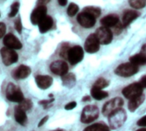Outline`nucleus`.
Here are the masks:
<instances>
[{
  "label": "nucleus",
  "instance_id": "nucleus-1",
  "mask_svg": "<svg viewBox=\"0 0 146 131\" xmlns=\"http://www.w3.org/2000/svg\"><path fill=\"white\" fill-rule=\"evenodd\" d=\"M126 121V112L124 109H119L108 117L109 126L112 129L119 128Z\"/></svg>",
  "mask_w": 146,
  "mask_h": 131
},
{
  "label": "nucleus",
  "instance_id": "nucleus-2",
  "mask_svg": "<svg viewBox=\"0 0 146 131\" xmlns=\"http://www.w3.org/2000/svg\"><path fill=\"white\" fill-rule=\"evenodd\" d=\"M99 117V110L96 105H87L84 108L81 115V122L83 123H90L96 120Z\"/></svg>",
  "mask_w": 146,
  "mask_h": 131
},
{
  "label": "nucleus",
  "instance_id": "nucleus-3",
  "mask_svg": "<svg viewBox=\"0 0 146 131\" xmlns=\"http://www.w3.org/2000/svg\"><path fill=\"white\" fill-rule=\"evenodd\" d=\"M138 71V66H136L131 63H122L115 69L114 72L117 76L122 77H130L134 76Z\"/></svg>",
  "mask_w": 146,
  "mask_h": 131
},
{
  "label": "nucleus",
  "instance_id": "nucleus-4",
  "mask_svg": "<svg viewBox=\"0 0 146 131\" xmlns=\"http://www.w3.org/2000/svg\"><path fill=\"white\" fill-rule=\"evenodd\" d=\"M6 98L12 102L21 103L24 100V96L21 89L14 83H9L6 88Z\"/></svg>",
  "mask_w": 146,
  "mask_h": 131
},
{
  "label": "nucleus",
  "instance_id": "nucleus-5",
  "mask_svg": "<svg viewBox=\"0 0 146 131\" xmlns=\"http://www.w3.org/2000/svg\"><path fill=\"white\" fill-rule=\"evenodd\" d=\"M124 101L121 98L117 97L108 101L102 107V114L106 117H109L114 111L121 109Z\"/></svg>",
  "mask_w": 146,
  "mask_h": 131
},
{
  "label": "nucleus",
  "instance_id": "nucleus-6",
  "mask_svg": "<svg viewBox=\"0 0 146 131\" xmlns=\"http://www.w3.org/2000/svg\"><path fill=\"white\" fill-rule=\"evenodd\" d=\"M84 58V49L80 45H74L69 49L67 59L70 64L75 65L80 63Z\"/></svg>",
  "mask_w": 146,
  "mask_h": 131
},
{
  "label": "nucleus",
  "instance_id": "nucleus-7",
  "mask_svg": "<svg viewBox=\"0 0 146 131\" xmlns=\"http://www.w3.org/2000/svg\"><path fill=\"white\" fill-rule=\"evenodd\" d=\"M143 88L139 84V82H135L125 87L122 90V94L125 96V98L128 99H131L135 97H137L143 94Z\"/></svg>",
  "mask_w": 146,
  "mask_h": 131
},
{
  "label": "nucleus",
  "instance_id": "nucleus-8",
  "mask_svg": "<svg viewBox=\"0 0 146 131\" xmlns=\"http://www.w3.org/2000/svg\"><path fill=\"white\" fill-rule=\"evenodd\" d=\"M0 53H1L3 63L6 66H10V65L17 63L18 60V54L13 49L3 47L0 51Z\"/></svg>",
  "mask_w": 146,
  "mask_h": 131
},
{
  "label": "nucleus",
  "instance_id": "nucleus-9",
  "mask_svg": "<svg viewBox=\"0 0 146 131\" xmlns=\"http://www.w3.org/2000/svg\"><path fill=\"white\" fill-rule=\"evenodd\" d=\"M95 34L96 35L100 44L102 45H108L113 39V33L108 28L101 27L96 29Z\"/></svg>",
  "mask_w": 146,
  "mask_h": 131
},
{
  "label": "nucleus",
  "instance_id": "nucleus-10",
  "mask_svg": "<svg viewBox=\"0 0 146 131\" xmlns=\"http://www.w3.org/2000/svg\"><path fill=\"white\" fill-rule=\"evenodd\" d=\"M69 70L68 64L63 61V60H58V61H54L50 64V70L58 76H64L67 74Z\"/></svg>",
  "mask_w": 146,
  "mask_h": 131
},
{
  "label": "nucleus",
  "instance_id": "nucleus-11",
  "mask_svg": "<svg viewBox=\"0 0 146 131\" xmlns=\"http://www.w3.org/2000/svg\"><path fill=\"white\" fill-rule=\"evenodd\" d=\"M100 49V42L95 34L88 36L84 43V50L88 53L97 52Z\"/></svg>",
  "mask_w": 146,
  "mask_h": 131
},
{
  "label": "nucleus",
  "instance_id": "nucleus-12",
  "mask_svg": "<svg viewBox=\"0 0 146 131\" xmlns=\"http://www.w3.org/2000/svg\"><path fill=\"white\" fill-rule=\"evenodd\" d=\"M47 9L46 6H37L30 16V21L34 25H38L40 21L46 16Z\"/></svg>",
  "mask_w": 146,
  "mask_h": 131
},
{
  "label": "nucleus",
  "instance_id": "nucleus-13",
  "mask_svg": "<svg viewBox=\"0 0 146 131\" xmlns=\"http://www.w3.org/2000/svg\"><path fill=\"white\" fill-rule=\"evenodd\" d=\"M78 22L83 28H90L95 26L96 21V17L92 16L91 15L85 12H81L78 16Z\"/></svg>",
  "mask_w": 146,
  "mask_h": 131
},
{
  "label": "nucleus",
  "instance_id": "nucleus-14",
  "mask_svg": "<svg viewBox=\"0 0 146 131\" xmlns=\"http://www.w3.org/2000/svg\"><path fill=\"white\" fill-rule=\"evenodd\" d=\"M3 43L5 45V47L13 49V50H19L22 49L23 44L21 41L12 34H8L5 36L3 39Z\"/></svg>",
  "mask_w": 146,
  "mask_h": 131
},
{
  "label": "nucleus",
  "instance_id": "nucleus-15",
  "mask_svg": "<svg viewBox=\"0 0 146 131\" xmlns=\"http://www.w3.org/2000/svg\"><path fill=\"white\" fill-rule=\"evenodd\" d=\"M31 73V69L27 65H20L13 72V77L17 80L27 78Z\"/></svg>",
  "mask_w": 146,
  "mask_h": 131
},
{
  "label": "nucleus",
  "instance_id": "nucleus-16",
  "mask_svg": "<svg viewBox=\"0 0 146 131\" xmlns=\"http://www.w3.org/2000/svg\"><path fill=\"white\" fill-rule=\"evenodd\" d=\"M119 23V16L114 14L108 15L101 20V24L105 28H114Z\"/></svg>",
  "mask_w": 146,
  "mask_h": 131
},
{
  "label": "nucleus",
  "instance_id": "nucleus-17",
  "mask_svg": "<svg viewBox=\"0 0 146 131\" xmlns=\"http://www.w3.org/2000/svg\"><path fill=\"white\" fill-rule=\"evenodd\" d=\"M35 82L40 89H47L52 84V78L49 76H37L35 77Z\"/></svg>",
  "mask_w": 146,
  "mask_h": 131
},
{
  "label": "nucleus",
  "instance_id": "nucleus-18",
  "mask_svg": "<svg viewBox=\"0 0 146 131\" xmlns=\"http://www.w3.org/2000/svg\"><path fill=\"white\" fill-rule=\"evenodd\" d=\"M139 16V13L136 11L131 10H126L124 11L123 16H122V25L123 27H126L129 25L132 21H134L137 17Z\"/></svg>",
  "mask_w": 146,
  "mask_h": 131
},
{
  "label": "nucleus",
  "instance_id": "nucleus-19",
  "mask_svg": "<svg viewBox=\"0 0 146 131\" xmlns=\"http://www.w3.org/2000/svg\"><path fill=\"white\" fill-rule=\"evenodd\" d=\"M53 25V20L51 16H46L45 18H43L40 22L38 24V27H39V30L41 34H45L46 33L47 31H49L52 27Z\"/></svg>",
  "mask_w": 146,
  "mask_h": 131
},
{
  "label": "nucleus",
  "instance_id": "nucleus-20",
  "mask_svg": "<svg viewBox=\"0 0 146 131\" xmlns=\"http://www.w3.org/2000/svg\"><path fill=\"white\" fill-rule=\"evenodd\" d=\"M145 99V95L143 93L137 97H135L131 99H130L129 103H128V108H129V111H131V112H134L144 101Z\"/></svg>",
  "mask_w": 146,
  "mask_h": 131
},
{
  "label": "nucleus",
  "instance_id": "nucleus-21",
  "mask_svg": "<svg viewBox=\"0 0 146 131\" xmlns=\"http://www.w3.org/2000/svg\"><path fill=\"white\" fill-rule=\"evenodd\" d=\"M14 115H15V119L16 121L21 124V125H25L28 120L27 115H26V111L24 110H23L19 105L15 107V111H14Z\"/></svg>",
  "mask_w": 146,
  "mask_h": 131
},
{
  "label": "nucleus",
  "instance_id": "nucleus-22",
  "mask_svg": "<svg viewBox=\"0 0 146 131\" xmlns=\"http://www.w3.org/2000/svg\"><path fill=\"white\" fill-rule=\"evenodd\" d=\"M91 96L96 100H102L108 96V93L93 86L91 88Z\"/></svg>",
  "mask_w": 146,
  "mask_h": 131
},
{
  "label": "nucleus",
  "instance_id": "nucleus-23",
  "mask_svg": "<svg viewBox=\"0 0 146 131\" xmlns=\"http://www.w3.org/2000/svg\"><path fill=\"white\" fill-rule=\"evenodd\" d=\"M62 82L63 85L67 88H72L76 84V76L72 73H67L65 76H62Z\"/></svg>",
  "mask_w": 146,
  "mask_h": 131
},
{
  "label": "nucleus",
  "instance_id": "nucleus-24",
  "mask_svg": "<svg viewBox=\"0 0 146 131\" xmlns=\"http://www.w3.org/2000/svg\"><path fill=\"white\" fill-rule=\"evenodd\" d=\"M84 131H110V128L106 124L98 122V123H94L87 127L84 129Z\"/></svg>",
  "mask_w": 146,
  "mask_h": 131
},
{
  "label": "nucleus",
  "instance_id": "nucleus-25",
  "mask_svg": "<svg viewBox=\"0 0 146 131\" xmlns=\"http://www.w3.org/2000/svg\"><path fill=\"white\" fill-rule=\"evenodd\" d=\"M130 63H133L136 66H139V65H143L146 63V57H143L141 53L133 55L130 57Z\"/></svg>",
  "mask_w": 146,
  "mask_h": 131
},
{
  "label": "nucleus",
  "instance_id": "nucleus-26",
  "mask_svg": "<svg viewBox=\"0 0 146 131\" xmlns=\"http://www.w3.org/2000/svg\"><path fill=\"white\" fill-rule=\"evenodd\" d=\"M129 5L134 9H143L146 6V0H128Z\"/></svg>",
  "mask_w": 146,
  "mask_h": 131
},
{
  "label": "nucleus",
  "instance_id": "nucleus-27",
  "mask_svg": "<svg viewBox=\"0 0 146 131\" xmlns=\"http://www.w3.org/2000/svg\"><path fill=\"white\" fill-rule=\"evenodd\" d=\"M83 12L88 13L90 15H91L94 17H98L101 15V9L97 8V7H86L83 10Z\"/></svg>",
  "mask_w": 146,
  "mask_h": 131
},
{
  "label": "nucleus",
  "instance_id": "nucleus-28",
  "mask_svg": "<svg viewBox=\"0 0 146 131\" xmlns=\"http://www.w3.org/2000/svg\"><path fill=\"white\" fill-rule=\"evenodd\" d=\"M78 10H79V8L76 4L70 3V5L68 6V9H67V14L70 16H74L78 12Z\"/></svg>",
  "mask_w": 146,
  "mask_h": 131
},
{
  "label": "nucleus",
  "instance_id": "nucleus-29",
  "mask_svg": "<svg viewBox=\"0 0 146 131\" xmlns=\"http://www.w3.org/2000/svg\"><path fill=\"white\" fill-rule=\"evenodd\" d=\"M108 84H109V82H108L106 79H104V78H99V79L95 82L94 87H96V88H100V89H103V88H105L106 87H108Z\"/></svg>",
  "mask_w": 146,
  "mask_h": 131
},
{
  "label": "nucleus",
  "instance_id": "nucleus-30",
  "mask_svg": "<svg viewBox=\"0 0 146 131\" xmlns=\"http://www.w3.org/2000/svg\"><path fill=\"white\" fill-rule=\"evenodd\" d=\"M19 106H20L23 110H24V111H29V110H30V109L32 108L33 103H32L31 100L24 99V100H23L21 103H19Z\"/></svg>",
  "mask_w": 146,
  "mask_h": 131
},
{
  "label": "nucleus",
  "instance_id": "nucleus-31",
  "mask_svg": "<svg viewBox=\"0 0 146 131\" xmlns=\"http://www.w3.org/2000/svg\"><path fill=\"white\" fill-rule=\"evenodd\" d=\"M19 6H20V4L18 2H15L14 4H12L11 7V12L9 13V17H14L17 16L19 11Z\"/></svg>",
  "mask_w": 146,
  "mask_h": 131
},
{
  "label": "nucleus",
  "instance_id": "nucleus-32",
  "mask_svg": "<svg viewBox=\"0 0 146 131\" xmlns=\"http://www.w3.org/2000/svg\"><path fill=\"white\" fill-rule=\"evenodd\" d=\"M70 47L66 46V45H64L62 47H61V50H60V52H59V55L61 57L64 58V59H67V55H68V51H69Z\"/></svg>",
  "mask_w": 146,
  "mask_h": 131
},
{
  "label": "nucleus",
  "instance_id": "nucleus-33",
  "mask_svg": "<svg viewBox=\"0 0 146 131\" xmlns=\"http://www.w3.org/2000/svg\"><path fill=\"white\" fill-rule=\"evenodd\" d=\"M15 28H16V30H17L19 34L22 33L23 25H22V22H21V19H20V18L17 19L16 22H15Z\"/></svg>",
  "mask_w": 146,
  "mask_h": 131
},
{
  "label": "nucleus",
  "instance_id": "nucleus-34",
  "mask_svg": "<svg viewBox=\"0 0 146 131\" xmlns=\"http://www.w3.org/2000/svg\"><path fill=\"white\" fill-rule=\"evenodd\" d=\"M6 32V25L4 22H0V39L3 38Z\"/></svg>",
  "mask_w": 146,
  "mask_h": 131
},
{
  "label": "nucleus",
  "instance_id": "nucleus-35",
  "mask_svg": "<svg viewBox=\"0 0 146 131\" xmlns=\"http://www.w3.org/2000/svg\"><path fill=\"white\" fill-rule=\"evenodd\" d=\"M76 106H77V103H76L75 101H71V102L68 103L67 105H65L64 108H65V110L69 111V110H72V109H74Z\"/></svg>",
  "mask_w": 146,
  "mask_h": 131
},
{
  "label": "nucleus",
  "instance_id": "nucleus-36",
  "mask_svg": "<svg viewBox=\"0 0 146 131\" xmlns=\"http://www.w3.org/2000/svg\"><path fill=\"white\" fill-rule=\"evenodd\" d=\"M137 125L140 127H146V116L140 118L137 122Z\"/></svg>",
  "mask_w": 146,
  "mask_h": 131
},
{
  "label": "nucleus",
  "instance_id": "nucleus-37",
  "mask_svg": "<svg viewBox=\"0 0 146 131\" xmlns=\"http://www.w3.org/2000/svg\"><path fill=\"white\" fill-rule=\"evenodd\" d=\"M139 84L142 86L143 88H146V76H143L139 82Z\"/></svg>",
  "mask_w": 146,
  "mask_h": 131
},
{
  "label": "nucleus",
  "instance_id": "nucleus-38",
  "mask_svg": "<svg viewBox=\"0 0 146 131\" xmlns=\"http://www.w3.org/2000/svg\"><path fill=\"white\" fill-rule=\"evenodd\" d=\"M50 0H38V6H45L46 4H47Z\"/></svg>",
  "mask_w": 146,
  "mask_h": 131
},
{
  "label": "nucleus",
  "instance_id": "nucleus-39",
  "mask_svg": "<svg viewBox=\"0 0 146 131\" xmlns=\"http://www.w3.org/2000/svg\"><path fill=\"white\" fill-rule=\"evenodd\" d=\"M48 120V116H46V117H44L41 120H40V122H39V124H38V126L39 127H41L44 123H46V122Z\"/></svg>",
  "mask_w": 146,
  "mask_h": 131
},
{
  "label": "nucleus",
  "instance_id": "nucleus-40",
  "mask_svg": "<svg viewBox=\"0 0 146 131\" xmlns=\"http://www.w3.org/2000/svg\"><path fill=\"white\" fill-rule=\"evenodd\" d=\"M140 53H141L143 57H146V44H144V45L142 46V49H141Z\"/></svg>",
  "mask_w": 146,
  "mask_h": 131
},
{
  "label": "nucleus",
  "instance_id": "nucleus-41",
  "mask_svg": "<svg viewBox=\"0 0 146 131\" xmlns=\"http://www.w3.org/2000/svg\"><path fill=\"white\" fill-rule=\"evenodd\" d=\"M52 100L53 99H51V100H41V101H40V105H46L47 104H49V103H52Z\"/></svg>",
  "mask_w": 146,
  "mask_h": 131
},
{
  "label": "nucleus",
  "instance_id": "nucleus-42",
  "mask_svg": "<svg viewBox=\"0 0 146 131\" xmlns=\"http://www.w3.org/2000/svg\"><path fill=\"white\" fill-rule=\"evenodd\" d=\"M58 2L60 6H65L67 4V0H58Z\"/></svg>",
  "mask_w": 146,
  "mask_h": 131
},
{
  "label": "nucleus",
  "instance_id": "nucleus-43",
  "mask_svg": "<svg viewBox=\"0 0 146 131\" xmlns=\"http://www.w3.org/2000/svg\"><path fill=\"white\" fill-rule=\"evenodd\" d=\"M90 96H85L83 98V101H90Z\"/></svg>",
  "mask_w": 146,
  "mask_h": 131
},
{
  "label": "nucleus",
  "instance_id": "nucleus-44",
  "mask_svg": "<svg viewBox=\"0 0 146 131\" xmlns=\"http://www.w3.org/2000/svg\"><path fill=\"white\" fill-rule=\"evenodd\" d=\"M137 131H146V128H139V129H137Z\"/></svg>",
  "mask_w": 146,
  "mask_h": 131
},
{
  "label": "nucleus",
  "instance_id": "nucleus-45",
  "mask_svg": "<svg viewBox=\"0 0 146 131\" xmlns=\"http://www.w3.org/2000/svg\"><path fill=\"white\" fill-rule=\"evenodd\" d=\"M54 131H63V130H60V129H58V130H54Z\"/></svg>",
  "mask_w": 146,
  "mask_h": 131
}]
</instances>
